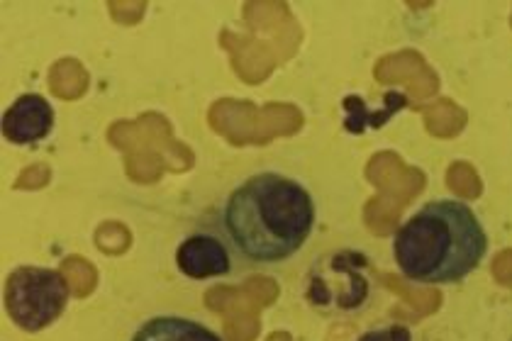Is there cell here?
Returning <instances> with one entry per match:
<instances>
[{
  "label": "cell",
  "mask_w": 512,
  "mask_h": 341,
  "mask_svg": "<svg viewBox=\"0 0 512 341\" xmlns=\"http://www.w3.org/2000/svg\"><path fill=\"white\" fill-rule=\"evenodd\" d=\"M69 285L54 268L20 266L5 283V310L25 332H40L64 315Z\"/></svg>",
  "instance_id": "cell-3"
},
{
  "label": "cell",
  "mask_w": 512,
  "mask_h": 341,
  "mask_svg": "<svg viewBox=\"0 0 512 341\" xmlns=\"http://www.w3.org/2000/svg\"><path fill=\"white\" fill-rule=\"evenodd\" d=\"M176 266L193 281L220 278L232 271V256L222 239L213 234H191L176 249Z\"/></svg>",
  "instance_id": "cell-6"
},
{
  "label": "cell",
  "mask_w": 512,
  "mask_h": 341,
  "mask_svg": "<svg viewBox=\"0 0 512 341\" xmlns=\"http://www.w3.org/2000/svg\"><path fill=\"white\" fill-rule=\"evenodd\" d=\"M220 220L227 242L244 261L276 266L305 247L317 208L310 190L296 178L259 171L227 195Z\"/></svg>",
  "instance_id": "cell-1"
},
{
  "label": "cell",
  "mask_w": 512,
  "mask_h": 341,
  "mask_svg": "<svg viewBox=\"0 0 512 341\" xmlns=\"http://www.w3.org/2000/svg\"><path fill=\"white\" fill-rule=\"evenodd\" d=\"M364 254L342 249L322 259L308 276V300L325 312H354L371 295Z\"/></svg>",
  "instance_id": "cell-4"
},
{
  "label": "cell",
  "mask_w": 512,
  "mask_h": 341,
  "mask_svg": "<svg viewBox=\"0 0 512 341\" xmlns=\"http://www.w3.org/2000/svg\"><path fill=\"white\" fill-rule=\"evenodd\" d=\"M54 127V108L47 98L25 93L3 113V137L8 142L30 147L49 137Z\"/></svg>",
  "instance_id": "cell-5"
},
{
  "label": "cell",
  "mask_w": 512,
  "mask_h": 341,
  "mask_svg": "<svg viewBox=\"0 0 512 341\" xmlns=\"http://www.w3.org/2000/svg\"><path fill=\"white\" fill-rule=\"evenodd\" d=\"M488 234L466 203L430 200L393 237V259L408 281L452 285L471 276L486 259Z\"/></svg>",
  "instance_id": "cell-2"
},
{
  "label": "cell",
  "mask_w": 512,
  "mask_h": 341,
  "mask_svg": "<svg viewBox=\"0 0 512 341\" xmlns=\"http://www.w3.org/2000/svg\"><path fill=\"white\" fill-rule=\"evenodd\" d=\"M130 341H222V337L191 317L157 315L139 324Z\"/></svg>",
  "instance_id": "cell-7"
},
{
  "label": "cell",
  "mask_w": 512,
  "mask_h": 341,
  "mask_svg": "<svg viewBox=\"0 0 512 341\" xmlns=\"http://www.w3.org/2000/svg\"><path fill=\"white\" fill-rule=\"evenodd\" d=\"M359 341H413V332L403 324H383L361 334Z\"/></svg>",
  "instance_id": "cell-8"
}]
</instances>
